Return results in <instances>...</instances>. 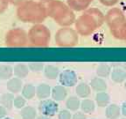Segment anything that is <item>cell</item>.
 Instances as JSON below:
<instances>
[{
    "instance_id": "1",
    "label": "cell",
    "mask_w": 126,
    "mask_h": 119,
    "mask_svg": "<svg viewBox=\"0 0 126 119\" xmlns=\"http://www.w3.org/2000/svg\"><path fill=\"white\" fill-rule=\"evenodd\" d=\"M40 4L45 8L47 15L61 27H69L75 22L74 11L65 3L60 0H40Z\"/></svg>"
},
{
    "instance_id": "2",
    "label": "cell",
    "mask_w": 126,
    "mask_h": 119,
    "mask_svg": "<svg viewBox=\"0 0 126 119\" xmlns=\"http://www.w3.org/2000/svg\"><path fill=\"white\" fill-rule=\"evenodd\" d=\"M105 22V15L98 8H88L75 20V30L80 35L89 36Z\"/></svg>"
},
{
    "instance_id": "3",
    "label": "cell",
    "mask_w": 126,
    "mask_h": 119,
    "mask_svg": "<svg viewBox=\"0 0 126 119\" xmlns=\"http://www.w3.org/2000/svg\"><path fill=\"white\" fill-rule=\"evenodd\" d=\"M17 16L21 21L25 23L39 24L47 17L45 8L40 2L33 0L24 1L17 8Z\"/></svg>"
},
{
    "instance_id": "4",
    "label": "cell",
    "mask_w": 126,
    "mask_h": 119,
    "mask_svg": "<svg viewBox=\"0 0 126 119\" xmlns=\"http://www.w3.org/2000/svg\"><path fill=\"white\" fill-rule=\"evenodd\" d=\"M105 22L110 28L113 37L123 40V31L126 24V18L121 9L112 7L105 15Z\"/></svg>"
},
{
    "instance_id": "5",
    "label": "cell",
    "mask_w": 126,
    "mask_h": 119,
    "mask_svg": "<svg viewBox=\"0 0 126 119\" xmlns=\"http://www.w3.org/2000/svg\"><path fill=\"white\" fill-rule=\"evenodd\" d=\"M51 39V33L42 23L34 24L28 32V41L35 47H47Z\"/></svg>"
},
{
    "instance_id": "6",
    "label": "cell",
    "mask_w": 126,
    "mask_h": 119,
    "mask_svg": "<svg viewBox=\"0 0 126 119\" xmlns=\"http://www.w3.org/2000/svg\"><path fill=\"white\" fill-rule=\"evenodd\" d=\"M54 39L59 47H75L78 44L79 34L69 27H62L56 32Z\"/></svg>"
},
{
    "instance_id": "7",
    "label": "cell",
    "mask_w": 126,
    "mask_h": 119,
    "mask_svg": "<svg viewBox=\"0 0 126 119\" xmlns=\"http://www.w3.org/2000/svg\"><path fill=\"white\" fill-rule=\"evenodd\" d=\"M28 42V34L19 28H12L5 35V45L8 47H23Z\"/></svg>"
},
{
    "instance_id": "8",
    "label": "cell",
    "mask_w": 126,
    "mask_h": 119,
    "mask_svg": "<svg viewBox=\"0 0 126 119\" xmlns=\"http://www.w3.org/2000/svg\"><path fill=\"white\" fill-rule=\"evenodd\" d=\"M39 111L46 117H54L59 111V105L53 99H44L39 103Z\"/></svg>"
},
{
    "instance_id": "9",
    "label": "cell",
    "mask_w": 126,
    "mask_h": 119,
    "mask_svg": "<svg viewBox=\"0 0 126 119\" xmlns=\"http://www.w3.org/2000/svg\"><path fill=\"white\" fill-rule=\"evenodd\" d=\"M59 81L61 85L66 87H72L75 86L78 81V77L75 71L70 69L64 70L59 75Z\"/></svg>"
},
{
    "instance_id": "10",
    "label": "cell",
    "mask_w": 126,
    "mask_h": 119,
    "mask_svg": "<svg viewBox=\"0 0 126 119\" xmlns=\"http://www.w3.org/2000/svg\"><path fill=\"white\" fill-rule=\"evenodd\" d=\"M94 0H67V4L73 11L81 12L87 10Z\"/></svg>"
},
{
    "instance_id": "11",
    "label": "cell",
    "mask_w": 126,
    "mask_h": 119,
    "mask_svg": "<svg viewBox=\"0 0 126 119\" xmlns=\"http://www.w3.org/2000/svg\"><path fill=\"white\" fill-rule=\"evenodd\" d=\"M51 95L53 100L56 101H61L65 100L67 95V90L66 87L62 85H56L52 88Z\"/></svg>"
},
{
    "instance_id": "12",
    "label": "cell",
    "mask_w": 126,
    "mask_h": 119,
    "mask_svg": "<svg viewBox=\"0 0 126 119\" xmlns=\"http://www.w3.org/2000/svg\"><path fill=\"white\" fill-rule=\"evenodd\" d=\"M24 84L22 79L19 78H11L9 80L7 81V90L9 92H11L12 93H18L19 92H21L22 87H23Z\"/></svg>"
},
{
    "instance_id": "13",
    "label": "cell",
    "mask_w": 126,
    "mask_h": 119,
    "mask_svg": "<svg viewBox=\"0 0 126 119\" xmlns=\"http://www.w3.org/2000/svg\"><path fill=\"white\" fill-rule=\"evenodd\" d=\"M51 92H52L51 87L46 83L39 84L36 87V96L39 100L47 99L51 95Z\"/></svg>"
},
{
    "instance_id": "14",
    "label": "cell",
    "mask_w": 126,
    "mask_h": 119,
    "mask_svg": "<svg viewBox=\"0 0 126 119\" xmlns=\"http://www.w3.org/2000/svg\"><path fill=\"white\" fill-rule=\"evenodd\" d=\"M89 86L92 88L94 91L95 92H103L107 90V83L104 79L102 78L97 77V78H94L90 80V83H89Z\"/></svg>"
},
{
    "instance_id": "15",
    "label": "cell",
    "mask_w": 126,
    "mask_h": 119,
    "mask_svg": "<svg viewBox=\"0 0 126 119\" xmlns=\"http://www.w3.org/2000/svg\"><path fill=\"white\" fill-rule=\"evenodd\" d=\"M121 115V109L119 106L112 103L109 104L105 109V116L108 119H117Z\"/></svg>"
},
{
    "instance_id": "16",
    "label": "cell",
    "mask_w": 126,
    "mask_h": 119,
    "mask_svg": "<svg viewBox=\"0 0 126 119\" xmlns=\"http://www.w3.org/2000/svg\"><path fill=\"white\" fill-rule=\"evenodd\" d=\"M110 79L116 83H123L126 79V71L122 68H114L110 73Z\"/></svg>"
},
{
    "instance_id": "17",
    "label": "cell",
    "mask_w": 126,
    "mask_h": 119,
    "mask_svg": "<svg viewBox=\"0 0 126 119\" xmlns=\"http://www.w3.org/2000/svg\"><path fill=\"white\" fill-rule=\"evenodd\" d=\"M75 92H76V94L79 98L85 99L88 96H89V94L91 93V87L90 86L85 82H81L77 85L76 88H75Z\"/></svg>"
},
{
    "instance_id": "18",
    "label": "cell",
    "mask_w": 126,
    "mask_h": 119,
    "mask_svg": "<svg viewBox=\"0 0 126 119\" xmlns=\"http://www.w3.org/2000/svg\"><path fill=\"white\" fill-rule=\"evenodd\" d=\"M60 69L57 66L53 65V64H48V65H46L44 68V75L47 79H56L60 75Z\"/></svg>"
},
{
    "instance_id": "19",
    "label": "cell",
    "mask_w": 126,
    "mask_h": 119,
    "mask_svg": "<svg viewBox=\"0 0 126 119\" xmlns=\"http://www.w3.org/2000/svg\"><path fill=\"white\" fill-rule=\"evenodd\" d=\"M110 96L105 91L98 92L95 94V102L98 105V107L101 108L107 107L110 104Z\"/></svg>"
},
{
    "instance_id": "20",
    "label": "cell",
    "mask_w": 126,
    "mask_h": 119,
    "mask_svg": "<svg viewBox=\"0 0 126 119\" xmlns=\"http://www.w3.org/2000/svg\"><path fill=\"white\" fill-rule=\"evenodd\" d=\"M29 67L24 63H17L13 68V74L17 78L19 79H25L29 73Z\"/></svg>"
},
{
    "instance_id": "21",
    "label": "cell",
    "mask_w": 126,
    "mask_h": 119,
    "mask_svg": "<svg viewBox=\"0 0 126 119\" xmlns=\"http://www.w3.org/2000/svg\"><path fill=\"white\" fill-rule=\"evenodd\" d=\"M20 117L22 119H36L37 110L32 106H25L20 110Z\"/></svg>"
},
{
    "instance_id": "22",
    "label": "cell",
    "mask_w": 126,
    "mask_h": 119,
    "mask_svg": "<svg viewBox=\"0 0 126 119\" xmlns=\"http://www.w3.org/2000/svg\"><path fill=\"white\" fill-rule=\"evenodd\" d=\"M14 93H3L0 96V103L4 108L7 109H12L13 107V101H14Z\"/></svg>"
},
{
    "instance_id": "23",
    "label": "cell",
    "mask_w": 126,
    "mask_h": 119,
    "mask_svg": "<svg viewBox=\"0 0 126 119\" xmlns=\"http://www.w3.org/2000/svg\"><path fill=\"white\" fill-rule=\"evenodd\" d=\"M66 107L70 111L78 110L81 107V101H80L78 96L72 95V96L67 98V101H66Z\"/></svg>"
},
{
    "instance_id": "24",
    "label": "cell",
    "mask_w": 126,
    "mask_h": 119,
    "mask_svg": "<svg viewBox=\"0 0 126 119\" xmlns=\"http://www.w3.org/2000/svg\"><path fill=\"white\" fill-rule=\"evenodd\" d=\"M22 96L25 99L32 100L36 95V87L32 84H26L22 87Z\"/></svg>"
},
{
    "instance_id": "25",
    "label": "cell",
    "mask_w": 126,
    "mask_h": 119,
    "mask_svg": "<svg viewBox=\"0 0 126 119\" xmlns=\"http://www.w3.org/2000/svg\"><path fill=\"white\" fill-rule=\"evenodd\" d=\"M13 75V68L9 64H0V79L9 80Z\"/></svg>"
},
{
    "instance_id": "26",
    "label": "cell",
    "mask_w": 126,
    "mask_h": 119,
    "mask_svg": "<svg viewBox=\"0 0 126 119\" xmlns=\"http://www.w3.org/2000/svg\"><path fill=\"white\" fill-rule=\"evenodd\" d=\"M81 111L86 114H91L93 113L95 109V103L94 101L90 99H83L81 101Z\"/></svg>"
},
{
    "instance_id": "27",
    "label": "cell",
    "mask_w": 126,
    "mask_h": 119,
    "mask_svg": "<svg viewBox=\"0 0 126 119\" xmlns=\"http://www.w3.org/2000/svg\"><path fill=\"white\" fill-rule=\"evenodd\" d=\"M95 73L100 78H107L111 73V67L106 63H101L97 66Z\"/></svg>"
},
{
    "instance_id": "28",
    "label": "cell",
    "mask_w": 126,
    "mask_h": 119,
    "mask_svg": "<svg viewBox=\"0 0 126 119\" xmlns=\"http://www.w3.org/2000/svg\"><path fill=\"white\" fill-rule=\"evenodd\" d=\"M26 99L21 96V95H18L14 98V101H13V106L18 109H21L22 108H24L26 106Z\"/></svg>"
},
{
    "instance_id": "29",
    "label": "cell",
    "mask_w": 126,
    "mask_h": 119,
    "mask_svg": "<svg viewBox=\"0 0 126 119\" xmlns=\"http://www.w3.org/2000/svg\"><path fill=\"white\" fill-rule=\"evenodd\" d=\"M28 67H29V70L32 72H40L42 70H44L45 68V65H44L43 63H30L28 64Z\"/></svg>"
},
{
    "instance_id": "30",
    "label": "cell",
    "mask_w": 126,
    "mask_h": 119,
    "mask_svg": "<svg viewBox=\"0 0 126 119\" xmlns=\"http://www.w3.org/2000/svg\"><path fill=\"white\" fill-rule=\"evenodd\" d=\"M58 119H72V114L68 109H62L58 113Z\"/></svg>"
},
{
    "instance_id": "31",
    "label": "cell",
    "mask_w": 126,
    "mask_h": 119,
    "mask_svg": "<svg viewBox=\"0 0 126 119\" xmlns=\"http://www.w3.org/2000/svg\"><path fill=\"white\" fill-rule=\"evenodd\" d=\"M119 0H99V2L107 7H113L118 3Z\"/></svg>"
},
{
    "instance_id": "32",
    "label": "cell",
    "mask_w": 126,
    "mask_h": 119,
    "mask_svg": "<svg viewBox=\"0 0 126 119\" xmlns=\"http://www.w3.org/2000/svg\"><path fill=\"white\" fill-rule=\"evenodd\" d=\"M9 1L8 0H0V14L5 12V10L8 8Z\"/></svg>"
},
{
    "instance_id": "33",
    "label": "cell",
    "mask_w": 126,
    "mask_h": 119,
    "mask_svg": "<svg viewBox=\"0 0 126 119\" xmlns=\"http://www.w3.org/2000/svg\"><path fill=\"white\" fill-rule=\"evenodd\" d=\"M72 119H87V117L82 112H77L72 117Z\"/></svg>"
},
{
    "instance_id": "34",
    "label": "cell",
    "mask_w": 126,
    "mask_h": 119,
    "mask_svg": "<svg viewBox=\"0 0 126 119\" xmlns=\"http://www.w3.org/2000/svg\"><path fill=\"white\" fill-rule=\"evenodd\" d=\"M7 116V109L3 105H0V119L4 118Z\"/></svg>"
},
{
    "instance_id": "35",
    "label": "cell",
    "mask_w": 126,
    "mask_h": 119,
    "mask_svg": "<svg viewBox=\"0 0 126 119\" xmlns=\"http://www.w3.org/2000/svg\"><path fill=\"white\" fill-rule=\"evenodd\" d=\"M9 1V3L12 4H13V5H19V4H21L22 3L24 2V1H26V0H8Z\"/></svg>"
},
{
    "instance_id": "36",
    "label": "cell",
    "mask_w": 126,
    "mask_h": 119,
    "mask_svg": "<svg viewBox=\"0 0 126 119\" xmlns=\"http://www.w3.org/2000/svg\"><path fill=\"white\" fill-rule=\"evenodd\" d=\"M121 113L123 114V116H124V117H126V101L123 102L122 107H121Z\"/></svg>"
},
{
    "instance_id": "37",
    "label": "cell",
    "mask_w": 126,
    "mask_h": 119,
    "mask_svg": "<svg viewBox=\"0 0 126 119\" xmlns=\"http://www.w3.org/2000/svg\"><path fill=\"white\" fill-rule=\"evenodd\" d=\"M123 40L126 41V24H125V27L124 28V31H123Z\"/></svg>"
},
{
    "instance_id": "38",
    "label": "cell",
    "mask_w": 126,
    "mask_h": 119,
    "mask_svg": "<svg viewBox=\"0 0 126 119\" xmlns=\"http://www.w3.org/2000/svg\"><path fill=\"white\" fill-rule=\"evenodd\" d=\"M36 119H49V117H46V116L41 115V116H39V117H36Z\"/></svg>"
},
{
    "instance_id": "39",
    "label": "cell",
    "mask_w": 126,
    "mask_h": 119,
    "mask_svg": "<svg viewBox=\"0 0 126 119\" xmlns=\"http://www.w3.org/2000/svg\"><path fill=\"white\" fill-rule=\"evenodd\" d=\"M124 89L126 90V79H125V81H124Z\"/></svg>"
},
{
    "instance_id": "40",
    "label": "cell",
    "mask_w": 126,
    "mask_h": 119,
    "mask_svg": "<svg viewBox=\"0 0 126 119\" xmlns=\"http://www.w3.org/2000/svg\"><path fill=\"white\" fill-rule=\"evenodd\" d=\"M2 119H12V118H11V117H4V118H2Z\"/></svg>"
},
{
    "instance_id": "41",
    "label": "cell",
    "mask_w": 126,
    "mask_h": 119,
    "mask_svg": "<svg viewBox=\"0 0 126 119\" xmlns=\"http://www.w3.org/2000/svg\"><path fill=\"white\" fill-rule=\"evenodd\" d=\"M122 119H126V118H122Z\"/></svg>"
}]
</instances>
